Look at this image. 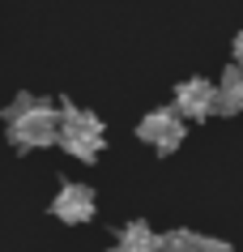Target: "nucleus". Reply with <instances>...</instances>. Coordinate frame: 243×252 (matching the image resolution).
<instances>
[{
	"label": "nucleus",
	"mask_w": 243,
	"mask_h": 252,
	"mask_svg": "<svg viewBox=\"0 0 243 252\" xmlns=\"http://www.w3.org/2000/svg\"><path fill=\"white\" fill-rule=\"evenodd\" d=\"M136 137H141L145 146L162 150V154H171V150H179V141H184V116H179L175 107H154V111H145V116H141Z\"/></svg>",
	"instance_id": "nucleus-3"
},
{
	"label": "nucleus",
	"mask_w": 243,
	"mask_h": 252,
	"mask_svg": "<svg viewBox=\"0 0 243 252\" xmlns=\"http://www.w3.org/2000/svg\"><path fill=\"white\" fill-rule=\"evenodd\" d=\"M9 141L17 150H43V146H55L60 141V111L39 98H17L9 111Z\"/></svg>",
	"instance_id": "nucleus-1"
},
{
	"label": "nucleus",
	"mask_w": 243,
	"mask_h": 252,
	"mask_svg": "<svg viewBox=\"0 0 243 252\" xmlns=\"http://www.w3.org/2000/svg\"><path fill=\"white\" fill-rule=\"evenodd\" d=\"M162 252H230V244L214 235H196V231H166Z\"/></svg>",
	"instance_id": "nucleus-6"
},
{
	"label": "nucleus",
	"mask_w": 243,
	"mask_h": 252,
	"mask_svg": "<svg viewBox=\"0 0 243 252\" xmlns=\"http://www.w3.org/2000/svg\"><path fill=\"white\" fill-rule=\"evenodd\" d=\"M60 146L77 162H94L103 150V120L85 107H64L60 111Z\"/></svg>",
	"instance_id": "nucleus-2"
},
{
	"label": "nucleus",
	"mask_w": 243,
	"mask_h": 252,
	"mask_svg": "<svg viewBox=\"0 0 243 252\" xmlns=\"http://www.w3.org/2000/svg\"><path fill=\"white\" fill-rule=\"evenodd\" d=\"M115 252H162V235H154L145 222H128L115 239Z\"/></svg>",
	"instance_id": "nucleus-7"
},
{
	"label": "nucleus",
	"mask_w": 243,
	"mask_h": 252,
	"mask_svg": "<svg viewBox=\"0 0 243 252\" xmlns=\"http://www.w3.org/2000/svg\"><path fill=\"white\" fill-rule=\"evenodd\" d=\"M217 111L222 116H235V111H243V68H226L222 73V81H217Z\"/></svg>",
	"instance_id": "nucleus-8"
},
{
	"label": "nucleus",
	"mask_w": 243,
	"mask_h": 252,
	"mask_svg": "<svg viewBox=\"0 0 243 252\" xmlns=\"http://www.w3.org/2000/svg\"><path fill=\"white\" fill-rule=\"evenodd\" d=\"M175 111L184 120H205L217 111V86L205 77H188L175 86Z\"/></svg>",
	"instance_id": "nucleus-4"
},
{
	"label": "nucleus",
	"mask_w": 243,
	"mask_h": 252,
	"mask_svg": "<svg viewBox=\"0 0 243 252\" xmlns=\"http://www.w3.org/2000/svg\"><path fill=\"white\" fill-rule=\"evenodd\" d=\"M235 64L243 68V34H235Z\"/></svg>",
	"instance_id": "nucleus-9"
},
{
	"label": "nucleus",
	"mask_w": 243,
	"mask_h": 252,
	"mask_svg": "<svg viewBox=\"0 0 243 252\" xmlns=\"http://www.w3.org/2000/svg\"><path fill=\"white\" fill-rule=\"evenodd\" d=\"M52 214L64 222H90L94 218V188L90 184H64L52 201Z\"/></svg>",
	"instance_id": "nucleus-5"
}]
</instances>
